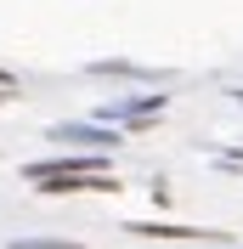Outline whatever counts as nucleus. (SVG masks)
<instances>
[{
	"mask_svg": "<svg viewBox=\"0 0 243 249\" xmlns=\"http://www.w3.org/2000/svg\"><path fill=\"white\" fill-rule=\"evenodd\" d=\"M12 249H79V244H12Z\"/></svg>",
	"mask_w": 243,
	"mask_h": 249,
	"instance_id": "2",
	"label": "nucleus"
},
{
	"mask_svg": "<svg viewBox=\"0 0 243 249\" xmlns=\"http://www.w3.org/2000/svg\"><path fill=\"white\" fill-rule=\"evenodd\" d=\"M29 181H68V176H107V159H85V153H62L46 164H29Z\"/></svg>",
	"mask_w": 243,
	"mask_h": 249,
	"instance_id": "1",
	"label": "nucleus"
},
{
	"mask_svg": "<svg viewBox=\"0 0 243 249\" xmlns=\"http://www.w3.org/2000/svg\"><path fill=\"white\" fill-rule=\"evenodd\" d=\"M6 85H12V74H0V91H6Z\"/></svg>",
	"mask_w": 243,
	"mask_h": 249,
	"instance_id": "3",
	"label": "nucleus"
}]
</instances>
